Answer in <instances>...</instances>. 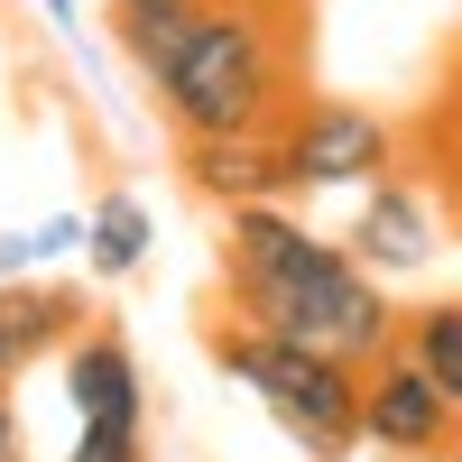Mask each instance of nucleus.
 <instances>
[{
  "instance_id": "10",
  "label": "nucleus",
  "mask_w": 462,
  "mask_h": 462,
  "mask_svg": "<svg viewBox=\"0 0 462 462\" xmlns=\"http://www.w3.org/2000/svg\"><path fill=\"white\" fill-rule=\"evenodd\" d=\"M398 352L435 379V389L462 407V296H426V305H398Z\"/></svg>"
},
{
  "instance_id": "12",
  "label": "nucleus",
  "mask_w": 462,
  "mask_h": 462,
  "mask_svg": "<svg viewBox=\"0 0 462 462\" xmlns=\"http://www.w3.org/2000/svg\"><path fill=\"white\" fill-rule=\"evenodd\" d=\"M195 10H204V0H111V37H121L130 65L148 74V65H158V47H167V37L195 19Z\"/></svg>"
},
{
  "instance_id": "17",
  "label": "nucleus",
  "mask_w": 462,
  "mask_h": 462,
  "mask_svg": "<svg viewBox=\"0 0 462 462\" xmlns=\"http://www.w3.org/2000/svg\"><path fill=\"white\" fill-rule=\"evenodd\" d=\"M444 462H462V435H453V453H444Z\"/></svg>"
},
{
  "instance_id": "7",
  "label": "nucleus",
  "mask_w": 462,
  "mask_h": 462,
  "mask_svg": "<svg viewBox=\"0 0 462 462\" xmlns=\"http://www.w3.org/2000/svg\"><path fill=\"white\" fill-rule=\"evenodd\" d=\"M93 315H84V287H56V278H0V389H19V379L47 361V352H65L74 333H84Z\"/></svg>"
},
{
  "instance_id": "9",
  "label": "nucleus",
  "mask_w": 462,
  "mask_h": 462,
  "mask_svg": "<svg viewBox=\"0 0 462 462\" xmlns=\"http://www.w3.org/2000/svg\"><path fill=\"white\" fill-rule=\"evenodd\" d=\"M65 398H74V416H102V426H148L139 352L111 324H84V333L65 342Z\"/></svg>"
},
{
  "instance_id": "11",
  "label": "nucleus",
  "mask_w": 462,
  "mask_h": 462,
  "mask_svg": "<svg viewBox=\"0 0 462 462\" xmlns=\"http://www.w3.org/2000/svg\"><path fill=\"white\" fill-rule=\"evenodd\" d=\"M84 259H93V278H139V259H148V204L130 195V185H111V195L84 213Z\"/></svg>"
},
{
  "instance_id": "1",
  "label": "nucleus",
  "mask_w": 462,
  "mask_h": 462,
  "mask_svg": "<svg viewBox=\"0 0 462 462\" xmlns=\"http://www.w3.org/2000/svg\"><path fill=\"white\" fill-rule=\"evenodd\" d=\"M213 296H222V315H241L259 333H287V342H315V352H342L352 370L398 352V296L342 241H315L278 204H231Z\"/></svg>"
},
{
  "instance_id": "4",
  "label": "nucleus",
  "mask_w": 462,
  "mask_h": 462,
  "mask_svg": "<svg viewBox=\"0 0 462 462\" xmlns=\"http://www.w3.org/2000/svg\"><path fill=\"white\" fill-rule=\"evenodd\" d=\"M278 148H287V185L324 195V185H370L398 167V121H379L370 102H342V93H305L287 121H278Z\"/></svg>"
},
{
  "instance_id": "5",
  "label": "nucleus",
  "mask_w": 462,
  "mask_h": 462,
  "mask_svg": "<svg viewBox=\"0 0 462 462\" xmlns=\"http://www.w3.org/2000/svg\"><path fill=\"white\" fill-rule=\"evenodd\" d=\"M453 435H462V407L407 352H379L361 370V444H379L389 462H444Z\"/></svg>"
},
{
  "instance_id": "6",
  "label": "nucleus",
  "mask_w": 462,
  "mask_h": 462,
  "mask_svg": "<svg viewBox=\"0 0 462 462\" xmlns=\"http://www.w3.org/2000/svg\"><path fill=\"white\" fill-rule=\"evenodd\" d=\"M176 176L204 204H278L287 195V148L278 130H213V139H176Z\"/></svg>"
},
{
  "instance_id": "3",
  "label": "nucleus",
  "mask_w": 462,
  "mask_h": 462,
  "mask_svg": "<svg viewBox=\"0 0 462 462\" xmlns=\"http://www.w3.org/2000/svg\"><path fill=\"white\" fill-rule=\"evenodd\" d=\"M204 352H213L222 379H241V389L305 444V462H342V453L361 444V370L342 361V352L259 333V324H241V315H213V324H204Z\"/></svg>"
},
{
  "instance_id": "13",
  "label": "nucleus",
  "mask_w": 462,
  "mask_h": 462,
  "mask_svg": "<svg viewBox=\"0 0 462 462\" xmlns=\"http://www.w3.org/2000/svg\"><path fill=\"white\" fill-rule=\"evenodd\" d=\"M65 462H148V426H102V416H74V453Z\"/></svg>"
},
{
  "instance_id": "15",
  "label": "nucleus",
  "mask_w": 462,
  "mask_h": 462,
  "mask_svg": "<svg viewBox=\"0 0 462 462\" xmlns=\"http://www.w3.org/2000/svg\"><path fill=\"white\" fill-rule=\"evenodd\" d=\"M19 268H37V241L28 231H0V278H19Z\"/></svg>"
},
{
  "instance_id": "8",
  "label": "nucleus",
  "mask_w": 462,
  "mask_h": 462,
  "mask_svg": "<svg viewBox=\"0 0 462 462\" xmlns=\"http://www.w3.org/2000/svg\"><path fill=\"white\" fill-rule=\"evenodd\" d=\"M379 185V195L361 204V222H352V241H342V250H352L361 268H370V278H407V268H426L435 259V213H426V185H416V176H370Z\"/></svg>"
},
{
  "instance_id": "16",
  "label": "nucleus",
  "mask_w": 462,
  "mask_h": 462,
  "mask_svg": "<svg viewBox=\"0 0 462 462\" xmlns=\"http://www.w3.org/2000/svg\"><path fill=\"white\" fill-rule=\"evenodd\" d=\"M47 19H56V28H74V0H47Z\"/></svg>"
},
{
  "instance_id": "14",
  "label": "nucleus",
  "mask_w": 462,
  "mask_h": 462,
  "mask_svg": "<svg viewBox=\"0 0 462 462\" xmlns=\"http://www.w3.org/2000/svg\"><path fill=\"white\" fill-rule=\"evenodd\" d=\"M0 462H37V453H28V426H19V398H10V389H0Z\"/></svg>"
},
{
  "instance_id": "2",
  "label": "nucleus",
  "mask_w": 462,
  "mask_h": 462,
  "mask_svg": "<svg viewBox=\"0 0 462 462\" xmlns=\"http://www.w3.org/2000/svg\"><path fill=\"white\" fill-rule=\"evenodd\" d=\"M148 84H158V111H167L176 139L278 130L305 102V10H278V0H204L158 47Z\"/></svg>"
}]
</instances>
